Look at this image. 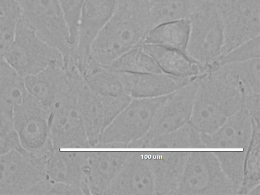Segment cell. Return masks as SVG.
<instances>
[{"instance_id": "cell-1", "label": "cell", "mask_w": 260, "mask_h": 195, "mask_svg": "<svg viewBox=\"0 0 260 195\" xmlns=\"http://www.w3.org/2000/svg\"><path fill=\"white\" fill-rule=\"evenodd\" d=\"M152 28L148 7L142 0H117L114 11L93 40L91 58L107 67L142 44Z\"/></svg>"}, {"instance_id": "cell-2", "label": "cell", "mask_w": 260, "mask_h": 195, "mask_svg": "<svg viewBox=\"0 0 260 195\" xmlns=\"http://www.w3.org/2000/svg\"><path fill=\"white\" fill-rule=\"evenodd\" d=\"M83 81L80 74H73L51 110L49 139L54 150L91 148L77 106Z\"/></svg>"}, {"instance_id": "cell-3", "label": "cell", "mask_w": 260, "mask_h": 195, "mask_svg": "<svg viewBox=\"0 0 260 195\" xmlns=\"http://www.w3.org/2000/svg\"><path fill=\"white\" fill-rule=\"evenodd\" d=\"M20 21L59 51L65 66L74 63L75 46L58 0H18Z\"/></svg>"}, {"instance_id": "cell-4", "label": "cell", "mask_w": 260, "mask_h": 195, "mask_svg": "<svg viewBox=\"0 0 260 195\" xmlns=\"http://www.w3.org/2000/svg\"><path fill=\"white\" fill-rule=\"evenodd\" d=\"M168 95L132 99L105 127L94 148H129L147 133L155 113Z\"/></svg>"}, {"instance_id": "cell-5", "label": "cell", "mask_w": 260, "mask_h": 195, "mask_svg": "<svg viewBox=\"0 0 260 195\" xmlns=\"http://www.w3.org/2000/svg\"><path fill=\"white\" fill-rule=\"evenodd\" d=\"M188 19L187 54L209 70L221 56L224 42L221 20L213 1H204Z\"/></svg>"}, {"instance_id": "cell-6", "label": "cell", "mask_w": 260, "mask_h": 195, "mask_svg": "<svg viewBox=\"0 0 260 195\" xmlns=\"http://www.w3.org/2000/svg\"><path fill=\"white\" fill-rule=\"evenodd\" d=\"M3 58L22 78L36 74L52 63L64 64L59 51L40 39L20 20Z\"/></svg>"}, {"instance_id": "cell-7", "label": "cell", "mask_w": 260, "mask_h": 195, "mask_svg": "<svg viewBox=\"0 0 260 195\" xmlns=\"http://www.w3.org/2000/svg\"><path fill=\"white\" fill-rule=\"evenodd\" d=\"M223 30L222 56L260 33V0H212Z\"/></svg>"}, {"instance_id": "cell-8", "label": "cell", "mask_w": 260, "mask_h": 195, "mask_svg": "<svg viewBox=\"0 0 260 195\" xmlns=\"http://www.w3.org/2000/svg\"><path fill=\"white\" fill-rule=\"evenodd\" d=\"M50 112L29 94L13 110L12 122L22 148L32 154L50 155L54 148L49 139Z\"/></svg>"}, {"instance_id": "cell-9", "label": "cell", "mask_w": 260, "mask_h": 195, "mask_svg": "<svg viewBox=\"0 0 260 195\" xmlns=\"http://www.w3.org/2000/svg\"><path fill=\"white\" fill-rule=\"evenodd\" d=\"M48 159L24 150L0 155V194H24L45 178Z\"/></svg>"}, {"instance_id": "cell-10", "label": "cell", "mask_w": 260, "mask_h": 195, "mask_svg": "<svg viewBox=\"0 0 260 195\" xmlns=\"http://www.w3.org/2000/svg\"><path fill=\"white\" fill-rule=\"evenodd\" d=\"M155 193L148 152L129 151L127 159L105 194H150Z\"/></svg>"}, {"instance_id": "cell-11", "label": "cell", "mask_w": 260, "mask_h": 195, "mask_svg": "<svg viewBox=\"0 0 260 195\" xmlns=\"http://www.w3.org/2000/svg\"><path fill=\"white\" fill-rule=\"evenodd\" d=\"M117 0H84L76 45L75 59L81 66L90 57L95 38L112 16Z\"/></svg>"}, {"instance_id": "cell-12", "label": "cell", "mask_w": 260, "mask_h": 195, "mask_svg": "<svg viewBox=\"0 0 260 195\" xmlns=\"http://www.w3.org/2000/svg\"><path fill=\"white\" fill-rule=\"evenodd\" d=\"M88 151L54 150L47 164L45 178L74 185L90 194Z\"/></svg>"}, {"instance_id": "cell-13", "label": "cell", "mask_w": 260, "mask_h": 195, "mask_svg": "<svg viewBox=\"0 0 260 195\" xmlns=\"http://www.w3.org/2000/svg\"><path fill=\"white\" fill-rule=\"evenodd\" d=\"M115 72L117 73L125 93L132 99L167 95L195 79L177 77L164 73Z\"/></svg>"}, {"instance_id": "cell-14", "label": "cell", "mask_w": 260, "mask_h": 195, "mask_svg": "<svg viewBox=\"0 0 260 195\" xmlns=\"http://www.w3.org/2000/svg\"><path fill=\"white\" fill-rule=\"evenodd\" d=\"M69 77V70L62 63H54L41 72L23 78L27 92L44 108L51 110Z\"/></svg>"}, {"instance_id": "cell-15", "label": "cell", "mask_w": 260, "mask_h": 195, "mask_svg": "<svg viewBox=\"0 0 260 195\" xmlns=\"http://www.w3.org/2000/svg\"><path fill=\"white\" fill-rule=\"evenodd\" d=\"M129 151H88L90 194H105L123 167Z\"/></svg>"}, {"instance_id": "cell-16", "label": "cell", "mask_w": 260, "mask_h": 195, "mask_svg": "<svg viewBox=\"0 0 260 195\" xmlns=\"http://www.w3.org/2000/svg\"><path fill=\"white\" fill-rule=\"evenodd\" d=\"M142 48L155 61L162 73L184 78L196 79L209 70L180 51L161 46L143 43Z\"/></svg>"}, {"instance_id": "cell-17", "label": "cell", "mask_w": 260, "mask_h": 195, "mask_svg": "<svg viewBox=\"0 0 260 195\" xmlns=\"http://www.w3.org/2000/svg\"><path fill=\"white\" fill-rule=\"evenodd\" d=\"M77 106L91 148H94L105 126L104 111L100 98L84 79L78 90Z\"/></svg>"}, {"instance_id": "cell-18", "label": "cell", "mask_w": 260, "mask_h": 195, "mask_svg": "<svg viewBox=\"0 0 260 195\" xmlns=\"http://www.w3.org/2000/svg\"><path fill=\"white\" fill-rule=\"evenodd\" d=\"M189 31L188 19L164 22L151 28L143 43L161 46L187 55L186 48Z\"/></svg>"}, {"instance_id": "cell-19", "label": "cell", "mask_w": 260, "mask_h": 195, "mask_svg": "<svg viewBox=\"0 0 260 195\" xmlns=\"http://www.w3.org/2000/svg\"><path fill=\"white\" fill-rule=\"evenodd\" d=\"M28 94L23 78L10 67L3 57H0V112L12 118L15 108Z\"/></svg>"}, {"instance_id": "cell-20", "label": "cell", "mask_w": 260, "mask_h": 195, "mask_svg": "<svg viewBox=\"0 0 260 195\" xmlns=\"http://www.w3.org/2000/svg\"><path fill=\"white\" fill-rule=\"evenodd\" d=\"M81 74L89 88L100 99L126 94L117 73L106 67L94 62Z\"/></svg>"}, {"instance_id": "cell-21", "label": "cell", "mask_w": 260, "mask_h": 195, "mask_svg": "<svg viewBox=\"0 0 260 195\" xmlns=\"http://www.w3.org/2000/svg\"><path fill=\"white\" fill-rule=\"evenodd\" d=\"M204 1L205 0H150L152 28L164 22L188 19Z\"/></svg>"}, {"instance_id": "cell-22", "label": "cell", "mask_w": 260, "mask_h": 195, "mask_svg": "<svg viewBox=\"0 0 260 195\" xmlns=\"http://www.w3.org/2000/svg\"><path fill=\"white\" fill-rule=\"evenodd\" d=\"M106 67L116 72L162 73L154 59L144 50L142 44L123 53Z\"/></svg>"}, {"instance_id": "cell-23", "label": "cell", "mask_w": 260, "mask_h": 195, "mask_svg": "<svg viewBox=\"0 0 260 195\" xmlns=\"http://www.w3.org/2000/svg\"><path fill=\"white\" fill-rule=\"evenodd\" d=\"M259 55L260 41L258 36L238 45L223 54L210 69L215 66L258 58H259Z\"/></svg>"}, {"instance_id": "cell-24", "label": "cell", "mask_w": 260, "mask_h": 195, "mask_svg": "<svg viewBox=\"0 0 260 195\" xmlns=\"http://www.w3.org/2000/svg\"><path fill=\"white\" fill-rule=\"evenodd\" d=\"M21 14L18 0H0V36L15 33Z\"/></svg>"}, {"instance_id": "cell-25", "label": "cell", "mask_w": 260, "mask_h": 195, "mask_svg": "<svg viewBox=\"0 0 260 195\" xmlns=\"http://www.w3.org/2000/svg\"><path fill=\"white\" fill-rule=\"evenodd\" d=\"M63 11L76 48L80 16L84 0H58Z\"/></svg>"}, {"instance_id": "cell-26", "label": "cell", "mask_w": 260, "mask_h": 195, "mask_svg": "<svg viewBox=\"0 0 260 195\" xmlns=\"http://www.w3.org/2000/svg\"><path fill=\"white\" fill-rule=\"evenodd\" d=\"M13 149L23 150L14 129L12 118L0 112V155Z\"/></svg>"}, {"instance_id": "cell-27", "label": "cell", "mask_w": 260, "mask_h": 195, "mask_svg": "<svg viewBox=\"0 0 260 195\" xmlns=\"http://www.w3.org/2000/svg\"><path fill=\"white\" fill-rule=\"evenodd\" d=\"M100 99L104 111L105 127L128 104L132 99L126 94H123Z\"/></svg>"}]
</instances>
